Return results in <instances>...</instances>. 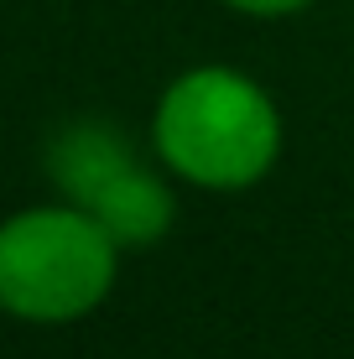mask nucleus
Returning a JSON list of instances; mask_svg holds the SVG:
<instances>
[{
    "instance_id": "nucleus-3",
    "label": "nucleus",
    "mask_w": 354,
    "mask_h": 359,
    "mask_svg": "<svg viewBox=\"0 0 354 359\" xmlns=\"http://www.w3.org/2000/svg\"><path fill=\"white\" fill-rule=\"evenodd\" d=\"M47 172L73 208L115 234L120 250L156 245L177 219L172 182L146 167L109 120H73L47 146Z\"/></svg>"
},
{
    "instance_id": "nucleus-4",
    "label": "nucleus",
    "mask_w": 354,
    "mask_h": 359,
    "mask_svg": "<svg viewBox=\"0 0 354 359\" xmlns=\"http://www.w3.org/2000/svg\"><path fill=\"white\" fill-rule=\"evenodd\" d=\"M219 6H229L235 16H250V21H287V16H302L308 6H318V0H219Z\"/></svg>"
},
{
    "instance_id": "nucleus-2",
    "label": "nucleus",
    "mask_w": 354,
    "mask_h": 359,
    "mask_svg": "<svg viewBox=\"0 0 354 359\" xmlns=\"http://www.w3.org/2000/svg\"><path fill=\"white\" fill-rule=\"evenodd\" d=\"M120 281V245L100 219L63 203H32L0 219V313L57 328L100 313Z\"/></svg>"
},
{
    "instance_id": "nucleus-1",
    "label": "nucleus",
    "mask_w": 354,
    "mask_h": 359,
    "mask_svg": "<svg viewBox=\"0 0 354 359\" xmlns=\"http://www.w3.org/2000/svg\"><path fill=\"white\" fill-rule=\"evenodd\" d=\"M287 126L271 89L229 63L182 68L151 109V151L167 177L203 193H245L282 162Z\"/></svg>"
}]
</instances>
